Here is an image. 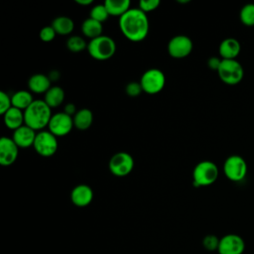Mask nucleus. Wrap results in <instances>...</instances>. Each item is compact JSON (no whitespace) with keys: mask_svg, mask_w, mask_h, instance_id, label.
Listing matches in <instances>:
<instances>
[{"mask_svg":"<svg viewBox=\"0 0 254 254\" xmlns=\"http://www.w3.org/2000/svg\"><path fill=\"white\" fill-rule=\"evenodd\" d=\"M149 27L147 14L139 8H130L119 18V28L125 38L131 42L137 43L145 40Z\"/></svg>","mask_w":254,"mask_h":254,"instance_id":"1","label":"nucleus"},{"mask_svg":"<svg viewBox=\"0 0 254 254\" xmlns=\"http://www.w3.org/2000/svg\"><path fill=\"white\" fill-rule=\"evenodd\" d=\"M52 108L43 99H35L33 103L24 111L25 125L37 130H44L52 118Z\"/></svg>","mask_w":254,"mask_h":254,"instance_id":"2","label":"nucleus"},{"mask_svg":"<svg viewBox=\"0 0 254 254\" xmlns=\"http://www.w3.org/2000/svg\"><path fill=\"white\" fill-rule=\"evenodd\" d=\"M89 56L97 61H106L112 58L116 52L114 40L106 35H101L87 43Z\"/></svg>","mask_w":254,"mask_h":254,"instance_id":"3","label":"nucleus"},{"mask_svg":"<svg viewBox=\"0 0 254 254\" xmlns=\"http://www.w3.org/2000/svg\"><path fill=\"white\" fill-rule=\"evenodd\" d=\"M219 170L215 163L204 160L195 165L192 171V184L194 187H207L214 184L218 178Z\"/></svg>","mask_w":254,"mask_h":254,"instance_id":"4","label":"nucleus"},{"mask_svg":"<svg viewBox=\"0 0 254 254\" xmlns=\"http://www.w3.org/2000/svg\"><path fill=\"white\" fill-rule=\"evenodd\" d=\"M217 74L225 84L236 85L244 77V68L237 60H222Z\"/></svg>","mask_w":254,"mask_h":254,"instance_id":"5","label":"nucleus"},{"mask_svg":"<svg viewBox=\"0 0 254 254\" xmlns=\"http://www.w3.org/2000/svg\"><path fill=\"white\" fill-rule=\"evenodd\" d=\"M223 174L231 182H241L245 179L248 171L247 163L239 155L227 157L223 163Z\"/></svg>","mask_w":254,"mask_h":254,"instance_id":"6","label":"nucleus"},{"mask_svg":"<svg viewBox=\"0 0 254 254\" xmlns=\"http://www.w3.org/2000/svg\"><path fill=\"white\" fill-rule=\"evenodd\" d=\"M143 91L148 94L159 93L166 84V76L159 68L147 69L140 78Z\"/></svg>","mask_w":254,"mask_h":254,"instance_id":"7","label":"nucleus"},{"mask_svg":"<svg viewBox=\"0 0 254 254\" xmlns=\"http://www.w3.org/2000/svg\"><path fill=\"white\" fill-rule=\"evenodd\" d=\"M58 137L49 130H42L37 133L33 148L40 156L51 157L58 151Z\"/></svg>","mask_w":254,"mask_h":254,"instance_id":"8","label":"nucleus"},{"mask_svg":"<svg viewBox=\"0 0 254 254\" xmlns=\"http://www.w3.org/2000/svg\"><path fill=\"white\" fill-rule=\"evenodd\" d=\"M134 164V159L129 153L118 152L110 158L108 168L115 177L122 178L128 176L133 171Z\"/></svg>","mask_w":254,"mask_h":254,"instance_id":"9","label":"nucleus"},{"mask_svg":"<svg viewBox=\"0 0 254 254\" xmlns=\"http://www.w3.org/2000/svg\"><path fill=\"white\" fill-rule=\"evenodd\" d=\"M193 48L192 41L186 35H177L168 43V53L174 59H184L188 57Z\"/></svg>","mask_w":254,"mask_h":254,"instance_id":"10","label":"nucleus"},{"mask_svg":"<svg viewBox=\"0 0 254 254\" xmlns=\"http://www.w3.org/2000/svg\"><path fill=\"white\" fill-rule=\"evenodd\" d=\"M48 127L49 131L53 133L56 137H63L67 135L74 127L73 119L71 116L67 115L64 111L58 112L56 114H53Z\"/></svg>","mask_w":254,"mask_h":254,"instance_id":"11","label":"nucleus"},{"mask_svg":"<svg viewBox=\"0 0 254 254\" xmlns=\"http://www.w3.org/2000/svg\"><path fill=\"white\" fill-rule=\"evenodd\" d=\"M245 250L244 239L234 233H228L219 240L218 254H243Z\"/></svg>","mask_w":254,"mask_h":254,"instance_id":"12","label":"nucleus"},{"mask_svg":"<svg viewBox=\"0 0 254 254\" xmlns=\"http://www.w3.org/2000/svg\"><path fill=\"white\" fill-rule=\"evenodd\" d=\"M19 147L12 138L2 137L0 139V164L2 166H10L15 163L18 158Z\"/></svg>","mask_w":254,"mask_h":254,"instance_id":"13","label":"nucleus"},{"mask_svg":"<svg viewBox=\"0 0 254 254\" xmlns=\"http://www.w3.org/2000/svg\"><path fill=\"white\" fill-rule=\"evenodd\" d=\"M93 199L92 189L84 184L74 187L70 192L71 202L78 207H84L90 204Z\"/></svg>","mask_w":254,"mask_h":254,"instance_id":"14","label":"nucleus"},{"mask_svg":"<svg viewBox=\"0 0 254 254\" xmlns=\"http://www.w3.org/2000/svg\"><path fill=\"white\" fill-rule=\"evenodd\" d=\"M240 52V42L235 38H226L222 40L218 47V54L222 60H236Z\"/></svg>","mask_w":254,"mask_h":254,"instance_id":"15","label":"nucleus"},{"mask_svg":"<svg viewBox=\"0 0 254 254\" xmlns=\"http://www.w3.org/2000/svg\"><path fill=\"white\" fill-rule=\"evenodd\" d=\"M36 131L27 125H23L20 128L13 131L12 139L19 148H29L34 145L36 139Z\"/></svg>","mask_w":254,"mask_h":254,"instance_id":"16","label":"nucleus"},{"mask_svg":"<svg viewBox=\"0 0 254 254\" xmlns=\"http://www.w3.org/2000/svg\"><path fill=\"white\" fill-rule=\"evenodd\" d=\"M28 87L34 93H46L52 87V81L44 73H35L29 78Z\"/></svg>","mask_w":254,"mask_h":254,"instance_id":"17","label":"nucleus"},{"mask_svg":"<svg viewBox=\"0 0 254 254\" xmlns=\"http://www.w3.org/2000/svg\"><path fill=\"white\" fill-rule=\"evenodd\" d=\"M3 119L6 127L13 131L25 124L24 111L13 106L6 113L3 114Z\"/></svg>","mask_w":254,"mask_h":254,"instance_id":"18","label":"nucleus"},{"mask_svg":"<svg viewBox=\"0 0 254 254\" xmlns=\"http://www.w3.org/2000/svg\"><path fill=\"white\" fill-rule=\"evenodd\" d=\"M73 126L81 131L87 130L93 121V114L88 108H81L77 110V112L72 117Z\"/></svg>","mask_w":254,"mask_h":254,"instance_id":"19","label":"nucleus"},{"mask_svg":"<svg viewBox=\"0 0 254 254\" xmlns=\"http://www.w3.org/2000/svg\"><path fill=\"white\" fill-rule=\"evenodd\" d=\"M81 31L85 37L92 40L102 35L103 26H102V23L89 17L82 22Z\"/></svg>","mask_w":254,"mask_h":254,"instance_id":"20","label":"nucleus"},{"mask_svg":"<svg viewBox=\"0 0 254 254\" xmlns=\"http://www.w3.org/2000/svg\"><path fill=\"white\" fill-rule=\"evenodd\" d=\"M52 27L55 29L58 35L66 36L73 31L74 23L72 19L67 16H59L53 20Z\"/></svg>","mask_w":254,"mask_h":254,"instance_id":"21","label":"nucleus"},{"mask_svg":"<svg viewBox=\"0 0 254 254\" xmlns=\"http://www.w3.org/2000/svg\"><path fill=\"white\" fill-rule=\"evenodd\" d=\"M104 5L110 16H118L119 18L131 8L130 0H106Z\"/></svg>","mask_w":254,"mask_h":254,"instance_id":"22","label":"nucleus"},{"mask_svg":"<svg viewBox=\"0 0 254 254\" xmlns=\"http://www.w3.org/2000/svg\"><path fill=\"white\" fill-rule=\"evenodd\" d=\"M12 106L16 107L22 111H25L35 100L31 91L28 90H18L12 96Z\"/></svg>","mask_w":254,"mask_h":254,"instance_id":"23","label":"nucleus"},{"mask_svg":"<svg viewBox=\"0 0 254 254\" xmlns=\"http://www.w3.org/2000/svg\"><path fill=\"white\" fill-rule=\"evenodd\" d=\"M44 100L51 108L58 107L64 100V90L61 86L54 85L45 93Z\"/></svg>","mask_w":254,"mask_h":254,"instance_id":"24","label":"nucleus"},{"mask_svg":"<svg viewBox=\"0 0 254 254\" xmlns=\"http://www.w3.org/2000/svg\"><path fill=\"white\" fill-rule=\"evenodd\" d=\"M239 19L244 26L254 27V3H247L241 7Z\"/></svg>","mask_w":254,"mask_h":254,"instance_id":"25","label":"nucleus"},{"mask_svg":"<svg viewBox=\"0 0 254 254\" xmlns=\"http://www.w3.org/2000/svg\"><path fill=\"white\" fill-rule=\"evenodd\" d=\"M66 48L68 49V51L72 53H79L87 49V44L82 37L74 35V36H70L67 39Z\"/></svg>","mask_w":254,"mask_h":254,"instance_id":"26","label":"nucleus"},{"mask_svg":"<svg viewBox=\"0 0 254 254\" xmlns=\"http://www.w3.org/2000/svg\"><path fill=\"white\" fill-rule=\"evenodd\" d=\"M109 16L110 15H109L104 3L103 4H97V5L93 6L90 10V18H92V19H94V20H96L100 23L105 22L108 19Z\"/></svg>","mask_w":254,"mask_h":254,"instance_id":"27","label":"nucleus"},{"mask_svg":"<svg viewBox=\"0 0 254 254\" xmlns=\"http://www.w3.org/2000/svg\"><path fill=\"white\" fill-rule=\"evenodd\" d=\"M219 240H220V238H218L217 236H215L213 234H208L203 237L202 246L207 251H210V252L217 251L218 245H219Z\"/></svg>","mask_w":254,"mask_h":254,"instance_id":"28","label":"nucleus"},{"mask_svg":"<svg viewBox=\"0 0 254 254\" xmlns=\"http://www.w3.org/2000/svg\"><path fill=\"white\" fill-rule=\"evenodd\" d=\"M161 2L159 0H141L139 2L138 8L142 10L144 13H148L156 10L160 6Z\"/></svg>","mask_w":254,"mask_h":254,"instance_id":"29","label":"nucleus"},{"mask_svg":"<svg viewBox=\"0 0 254 254\" xmlns=\"http://www.w3.org/2000/svg\"><path fill=\"white\" fill-rule=\"evenodd\" d=\"M56 35H57V33H56L55 29L52 27V25L51 26H46V27L42 28L41 31H40V34H39L40 39L43 42H46V43L52 42L55 39Z\"/></svg>","mask_w":254,"mask_h":254,"instance_id":"30","label":"nucleus"},{"mask_svg":"<svg viewBox=\"0 0 254 254\" xmlns=\"http://www.w3.org/2000/svg\"><path fill=\"white\" fill-rule=\"evenodd\" d=\"M142 91H143V88H142V86H141L140 81H139V82H135V81L129 82V83L126 85V87H125V92H126L127 95L130 96V97L139 96Z\"/></svg>","mask_w":254,"mask_h":254,"instance_id":"31","label":"nucleus"},{"mask_svg":"<svg viewBox=\"0 0 254 254\" xmlns=\"http://www.w3.org/2000/svg\"><path fill=\"white\" fill-rule=\"evenodd\" d=\"M12 107L11 96H9L6 92L0 91V113L3 115Z\"/></svg>","mask_w":254,"mask_h":254,"instance_id":"32","label":"nucleus"},{"mask_svg":"<svg viewBox=\"0 0 254 254\" xmlns=\"http://www.w3.org/2000/svg\"><path fill=\"white\" fill-rule=\"evenodd\" d=\"M222 62V59L219 57H211L207 60V65L210 69H213V70H218L219 66H220V64Z\"/></svg>","mask_w":254,"mask_h":254,"instance_id":"33","label":"nucleus"},{"mask_svg":"<svg viewBox=\"0 0 254 254\" xmlns=\"http://www.w3.org/2000/svg\"><path fill=\"white\" fill-rule=\"evenodd\" d=\"M64 112L66 113L67 115L69 116H74V114L77 112L76 110V106L73 104V103H67L64 105Z\"/></svg>","mask_w":254,"mask_h":254,"instance_id":"34","label":"nucleus"},{"mask_svg":"<svg viewBox=\"0 0 254 254\" xmlns=\"http://www.w3.org/2000/svg\"><path fill=\"white\" fill-rule=\"evenodd\" d=\"M48 76L50 77L51 81H53V80H58V79L60 78V72H59L58 70H52V71L48 74Z\"/></svg>","mask_w":254,"mask_h":254,"instance_id":"35","label":"nucleus"},{"mask_svg":"<svg viewBox=\"0 0 254 254\" xmlns=\"http://www.w3.org/2000/svg\"><path fill=\"white\" fill-rule=\"evenodd\" d=\"M75 2L78 4V5H81V6H87V5H90L92 4V0H75Z\"/></svg>","mask_w":254,"mask_h":254,"instance_id":"36","label":"nucleus"},{"mask_svg":"<svg viewBox=\"0 0 254 254\" xmlns=\"http://www.w3.org/2000/svg\"><path fill=\"white\" fill-rule=\"evenodd\" d=\"M179 3H189L190 0H185V1H182V0H178Z\"/></svg>","mask_w":254,"mask_h":254,"instance_id":"37","label":"nucleus"}]
</instances>
